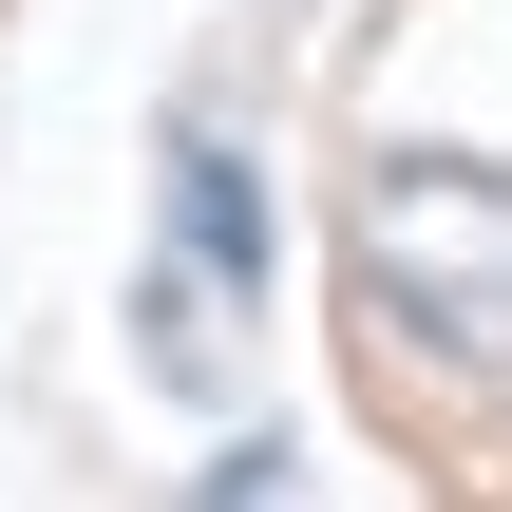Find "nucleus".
Instances as JSON below:
<instances>
[{
  "instance_id": "f03ea898",
  "label": "nucleus",
  "mask_w": 512,
  "mask_h": 512,
  "mask_svg": "<svg viewBox=\"0 0 512 512\" xmlns=\"http://www.w3.org/2000/svg\"><path fill=\"white\" fill-rule=\"evenodd\" d=\"M171 209H190V266H209V285H266V190H247V152H228V133H190V152H171Z\"/></svg>"
},
{
  "instance_id": "f257e3e1",
  "label": "nucleus",
  "mask_w": 512,
  "mask_h": 512,
  "mask_svg": "<svg viewBox=\"0 0 512 512\" xmlns=\"http://www.w3.org/2000/svg\"><path fill=\"white\" fill-rule=\"evenodd\" d=\"M361 304L456 361V380H512V171H380L361 190Z\"/></svg>"
}]
</instances>
